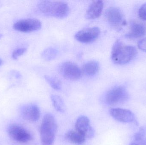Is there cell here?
<instances>
[{
    "label": "cell",
    "instance_id": "4",
    "mask_svg": "<svg viewBox=\"0 0 146 145\" xmlns=\"http://www.w3.org/2000/svg\"><path fill=\"white\" fill-rule=\"evenodd\" d=\"M128 98V93L126 89L122 86H117L107 92L105 96V101L109 105L115 106L123 104Z\"/></svg>",
    "mask_w": 146,
    "mask_h": 145
},
{
    "label": "cell",
    "instance_id": "26",
    "mask_svg": "<svg viewBox=\"0 0 146 145\" xmlns=\"http://www.w3.org/2000/svg\"><path fill=\"white\" fill-rule=\"evenodd\" d=\"M2 63V60L0 59V65Z\"/></svg>",
    "mask_w": 146,
    "mask_h": 145
},
{
    "label": "cell",
    "instance_id": "18",
    "mask_svg": "<svg viewBox=\"0 0 146 145\" xmlns=\"http://www.w3.org/2000/svg\"><path fill=\"white\" fill-rule=\"evenodd\" d=\"M58 51L54 48L50 47L46 49L42 53V57L45 60L50 61L54 59L57 54Z\"/></svg>",
    "mask_w": 146,
    "mask_h": 145
},
{
    "label": "cell",
    "instance_id": "19",
    "mask_svg": "<svg viewBox=\"0 0 146 145\" xmlns=\"http://www.w3.org/2000/svg\"><path fill=\"white\" fill-rule=\"evenodd\" d=\"M44 78L54 89L56 90H60L62 87L61 83L57 78L48 75H45Z\"/></svg>",
    "mask_w": 146,
    "mask_h": 145
},
{
    "label": "cell",
    "instance_id": "23",
    "mask_svg": "<svg viewBox=\"0 0 146 145\" xmlns=\"http://www.w3.org/2000/svg\"><path fill=\"white\" fill-rule=\"evenodd\" d=\"M138 46L141 50L146 52V38H143L139 41Z\"/></svg>",
    "mask_w": 146,
    "mask_h": 145
},
{
    "label": "cell",
    "instance_id": "25",
    "mask_svg": "<svg viewBox=\"0 0 146 145\" xmlns=\"http://www.w3.org/2000/svg\"><path fill=\"white\" fill-rule=\"evenodd\" d=\"M129 145H139L138 144H136V143H132V144H130Z\"/></svg>",
    "mask_w": 146,
    "mask_h": 145
},
{
    "label": "cell",
    "instance_id": "20",
    "mask_svg": "<svg viewBox=\"0 0 146 145\" xmlns=\"http://www.w3.org/2000/svg\"><path fill=\"white\" fill-rule=\"evenodd\" d=\"M146 135V126H143L139 129V131L135 133L134 136L135 140L139 142L141 141Z\"/></svg>",
    "mask_w": 146,
    "mask_h": 145
},
{
    "label": "cell",
    "instance_id": "10",
    "mask_svg": "<svg viewBox=\"0 0 146 145\" xmlns=\"http://www.w3.org/2000/svg\"><path fill=\"white\" fill-rule=\"evenodd\" d=\"M100 30L98 27L86 28L77 32L75 38L80 42L89 43L95 41L99 36Z\"/></svg>",
    "mask_w": 146,
    "mask_h": 145
},
{
    "label": "cell",
    "instance_id": "13",
    "mask_svg": "<svg viewBox=\"0 0 146 145\" xmlns=\"http://www.w3.org/2000/svg\"><path fill=\"white\" fill-rule=\"evenodd\" d=\"M146 33V27L143 24L138 22L131 23L130 30L125 35V37L129 39H135L145 35Z\"/></svg>",
    "mask_w": 146,
    "mask_h": 145
},
{
    "label": "cell",
    "instance_id": "2",
    "mask_svg": "<svg viewBox=\"0 0 146 145\" xmlns=\"http://www.w3.org/2000/svg\"><path fill=\"white\" fill-rule=\"evenodd\" d=\"M39 12L46 16L63 18L69 13V8L63 2L51 1H41L38 4Z\"/></svg>",
    "mask_w": 146,
    "mask_h": 145
},
{
    "label": "cell",
    "instance_id": "14",
    "mask_svg": "<svg viewBox=\"0 0 146 145\" xmlns=\"http://www.w3.org/2000/svg\"><path fill=\"white\" fill-rule=\"evenodd\" d=\"M104 3L101 1L93 2L89 6L86 14L88 19H94L98 18L103 11Z\"/></svg>",
    "mask_w": 146,
    "mask_h": 145
},
{
    "label": "cell",
    "instance_id": "7",
    "mask_svg": "<svg viewBox=\"0 0 146 145\" xmlns=\"http://www.w3.org/2000/svg\"><path fill=\"white\" fill-rule=\"evenodd\" d=\"M60 72L62 75L68 80L76 81L81 76L82 72L78 66L72 62H66L60 66Z\"/></svg>",
    "mask_w": 146,
    "mask_h": 145
},
{
    "label": "cell",
    "instance_id": "17",
    "mask_svg": "<svg viewBox=\"0 0 146 145\" xmlns=\"http://www.w3.org/2000/svg\"><path fill=\"white\" fill-rule=\"evenodd\" d=\"M50 98L55 109L59 112L63 113L65 111V106L62 98L56 94H52Z\"/></svg>",
    "mask_w": 146,
    "mask_h": 145
},
{
    "label": "cell",
    "instance_id": "22",
    "mask_svg": "<svg viewBox=\"0 0 146 145\" xmlns=\"http://www.w3.org/2000/svg\"><path fill=\"white\" fill-rule=\"evenodd\" d=\"M139 15L141 19L146 20V3L143 4L139 9Z\"/></svg>",
    "mask_w": 146,
    "mask_h": 145
},
{
    "label": "cell",
    "instance_id": "27",
    "mask_svg": "<svg viewBox=\"0 0 146 145\" xmlns=\"http://www.w3.org/2000/svg\"><path fill=\"white\" fill-rule=\"evenodd\" d=\"M2 37V35H1V34H0V39H1V38Z\"/></svg>",
    "mask_w": 146,
    "mask_h": 145
},
{
    "label": "cell",
    "instance_id": "24",
    "mask_svg": "<svg viewBox=\"0 0 146 145\" xmlns=\"http://www.w3.org/2000/svg\"><path fill=\"white\" fill-rule=\"evenodd\" d=\"M141 145H146V139H143L141 141Z\"/></svg>",
    "mask_w": 146,
    "mask_h": 145
},
{
    "label": "cell",
    "instance_id": "1",
    "mask_svg": "<svg viewBox=\"0 0 146 145\" xmlns=\"http://www.w3.org/2000/svg\"><path fill=\"white\" fill-rule=\"evenodd\" d=\"M137 54V49L134 47L126 45L117 40L112 47L111 59L117 64H125L132 60Z\"/></svg>",
    "mask_w": 146,
    "mask_h": 145
},
{
    "label": "cell",
    "instance_id": "11",
    "mask_svg": "<svg viewBox=\"0 0 146 145\" xmlns=\"http://www.w3.org/2000/svg\"><path fill=\"white\" fill-rule=\"evenodd\" d=\"M20 112L22 117L29 121L36 122L40 118V109L37 105L34 104L23 106Z\"/></svg>",
    "mask_w": 146,
    "mask_h": 145
},
{
    "label": "cell",
    "instance_id": "5",
    "mask_svg": "<svg viewBox=\"0 0 146 145\" xmlns=\"http://www.w3.org/2000/svg\"><path fill=\"white\" fill-rule=\"evenodd\" d=\"M9 135L14 140L20 143H26L32 138L31 135L25 129L17 124H12L8 128Z\"/></svg>",
    "mask_w": 146,
    "mask_h": 145
},
{
    "label": "cell",
    "instance_id": "15",
    "mask_svg": "<svg viewBox=\"0 0 146 145\" xmlns=\"http://www.w3.org/2000/svg\"><path fill=\"white\" fill-rule=\"evenodd\" d=\"M65 138L68 142L77 145L82 144L86 140L82 134L76 130L68 132L65 135Z\"/></svg>",
    "mask_w": 146,
    "mask_h": 145
},
{
    "label": "cell",
    "instance_id": "12",
    "mask_svg": "<svg viewBox=\"0 0 146 145\" xmlns=\"http://www.w3.org/2000/svg\"><path fill=\"white\" fill-rule=\"evenodd\" d=\"M110 113L115 120L121 122H132L135 119L133 113L130 110L125 109L111 108L110 110Z\"/></svg>",
    "mask_w": 146,
    "mask_h": 145
},
{
    "label": "cell",
    "instance_id": "3",
    "mask_svg": "<svg viewBox=\"0 0 146 145\" xmlns=\"http://www.w3.org/2000/svg\"><path fill=\"white\" fill-rule=\"evenodd\" d=\"M57 129V124L54 117L50 113L46 114L42 120L40 129L42 145H53Z\"/></svg>",
    "mask_w": 146,
    "mask_h": 145
},
{
    "label": "cell",
    "instance_id": "16",
    "mask_svg": "<svg viewBox=\"0 0 146 145\" xmlns=\"http://www.w3.org/2000/svg\"><path fill=\"white\" fill-rule=\"evenodd\" d=\"M99 69V64L98 61L91 60L88 61L84 64L83 70L84 73L89 76L95 75Z\"/></svg>",
    "mask_w": 146,
    "mask_h": 145
},
{
    "label": "cell",
    "instance_id": "9",
    "mask_svg": "<svg viewBox=\"0 0 146 145\" xmlns=\"http://www.w3.org/2000/svg\"><path fill=\"white\" fill-rule=\"evenodd\" d=\"M75 129L86 139L92 138L95 135V131L90 125L89 119L85 116H81L77 118L75 123Z\"/></svg>",
    "mask_w": 146,
    "mask_h": 145
},
{
    "label": "cell",
    "instance_id": "6",
    "mask_svg": "<svg viewBox=\"0 0 146 145\" xmlns=\"http://www.w3.org/2000/svg\"><path fill=\"white\" fill-rule=\"evenodd\" d=\"M105 17L109 24L119 30L126 24L124 16L121 10L117 7H110L106 11Z\"/></svg>",
    "mask_w": 146,
    "mask_h": 145
},
{
    "label": "cell",
    "instance_id": "21",
    "mask_svg": "<svg viewBox=\"0 0 146 145\" xmlns=\"http://www.w3.org/2000/svg\"><path fill=\"white\" fill-rule=\"evenodd\" d=\"M27 49L25 48H20L15 50L12 54V57L14 59H17L18 57L21 56L26 52Z\"/></svg>",
    "mask_w": 146,
    "mask_h": 145
},
{
    "label": "cell",
    "instance_id": "8",
    "mask_svg": "<svg viewBox=\"0 0 146 145\" xmlns=\"http://www.w3.org/2000/svg\"><path fill=\"white\" fill-rule=\"evenodd\" d=\"M42 23L36 19H26L21 20L14 24L13 28L18 31L30 32L41 29Z\"/></svg>",
    "mask_w": 146,
    "mask_h": 145
}]
</instances>
